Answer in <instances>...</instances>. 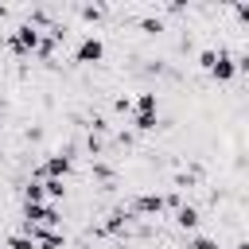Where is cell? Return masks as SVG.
<instances>
[{
  "instance_id": "6da1fadb",
  "label": "cell",
  "mask_w": 249,
  "mask_h": 249,
  "mask_svg": "<svg viewBox=\"0 0 249 249\" xmlns=\"http://www.w3.org/2000/svg\"><path fill=\"white\" fill-rule=\"evenodd\" d=\"M39 27L35 23H19L16 31H12V39H8V47L16 51V54H35V47H39Z\"/></svg>"
},
{
  "instance_id": "7a4b0ae2",
  "label": "cell",
  "mask_w": 249,
  "mask_h": 249,
  "mask_svg": "<svg viewBox=\"0 0 249 249\" xmlns=\"http://www.w3.org/2000/svg\"><path fill=\"white\" fill-rule=\"evenodd\" d=\"M23 222L43 226V230H54L62 218H58V210H54V206H47V202H27V206H23Z\"/></svg>"
},
{
  "instance_id": "3957f363",
  "label": "cell",
  "mask_w": 249,
  "mask_h": 249,
  "mask_svg": "<svg viewBox=\"0 0 249 249\" xmlns=\"http://www.w3.org/2000/svg\"><path fill=\"white\" fill-rule=\"evenodd\" d=\"M101 54H105V43H101L97 35H86V39L78 43V51H74V62L93 66V62H101Z\"/></svg>"
},
{
  "instance_id": "277c9868",
  "label": "cell",
  "mask_w": 249,
  "mask_h": 249,
  "mask_svg": "<svg viewBox=\"0 0 249 249\" xmlns=\"http://www.w3.org/2000/svg\"><path fill=\"white\" fill-rule=\"evenodd\" d=\"M70 167H74V160L58 152V156H51V160L43 163V175H47V179H66V175H70Z\"/></svg>"
},
{
  "instance_id": "5b68a950",
  "label": "cell",
  "mask_w": 249,
  "mask_h": 249,
  "mask_svg": "<svg viewBox=\"0 0 249 249\" xmlns=\"http://www.w3.org/2000/svg\"><path fill=\"white\" fill-rule=\"evenodd\" d=\"M233 74H237L233 58H230L226 51H218V58H214V66H210V78H214V82H230Z\"/></svg>"
},
{
  "instance_id": "8992f818",
  "label": "cell",
  "mask_w": 249,
  "mask_h": 249,
  "mask_svg": "<svg viewBox=\"0 0 249 249\" xmlns=\"http://www.w3.org/2000/svg\"><path fill=\"white\" fill-rule=\"evenodd\" d=\"M163 206H167V198H163V195H152V191H148V195H136V202H132L136 214H160Z\"/></svg>"
},
{
  "instance_id": "52a82bcc",
  "label": "cell",
  "mask_w": 249,
  "mask_h": 249,
  "mask_svg": "<svg viewBox=\"0 0 249 249\" xmlns=\"http://www.w3.org/2000/svg\"><path fill=\"white\" fill-rule=\"evenodd\" d=\"M175 222H179L183 230H195V226H198V210H195V206H179V214H175Z\"/></svg>"
},
{
  "instance_id": "ba28073f",
  "label": "cell",
  "mask_w": 249,
  "mask_h": 249,
  "mask_svg": "<svg viewBox=\"0 0 249 249\" xmlns=\"http://www.w3.org/2000/svg\"><path fill=\"white\" fill-rule=\"evenodd\" d=\"M43 195H47V198H62V195H66L62 179H43Z\"/></svg>"
},
{
  "instance_id": "9c48e42d",
  "label": "cell",
  "mask_w": 249,
  "mask_h": 249,
  "mask_svg": "<svg viewBox=\"0 0 249 249\" xmlns=\"http://www.w3.org/2000/svg\"><path fill=\"white\" fill-rule=\"evenodd\" d=\"M124 222H128V210H113V214L105 218V230H109V233H117Z\"/></svg>"
},
{
  "instance_id": "30bf717a",
  "label": "cell",
  "mask_w": 249,
  "mask_h": 249,
  "mask_svg": "<svg viewBox=\"0 0 249 249\" xmlns=\"http://www.w3.org/2000/svg\"><path fill=\"white\" fill-rule=\"evenodd\" d=\"M156 105H160L156 93H140V97H136V113H156Z\"/></svg>"
},
{
  "instance_id": "8fae6325",
  "label": "cell",
  "mask_w": 249,
  "mask_h": 249,
  "mask_svg": "<svg viewBox=\"0 0 249 249\" xmlns=\"http://www.w3.org/2000/svg\"><path fill=\"white\" fill-rule=\"evenodd\" d=\"M132 124H136L140 132H152V128H156V113H136V121H132Z\"/></svg>"
},
{
  "instance_id": "7c38bea8",
  "label": "cell",
  "mask_w": 249,
  "mask_h": 249,
  "mask_svg": "<svg viewBox=\"0 0 249 249\" xmlns=\"http://www.w3.org/2000/svg\"><path fill=\"white\" fill-rule=\"evenodd\" d=\"M23 198H27V202H43V198H47V195H43V183H27V187H23Z\"/></svg>"
},
{
  "instance_id": "4fadbf2b",
  "label": "cell",
  "mask_w": 249,
  "mask_h": 249,
  "mask_svg": "<svg viewBox=\"0 0 249 249\" xmlns=\"http://www.w3.org/2000/svg\"><path fill=\"white\" fill-rule=\"evenodd\" d=\"M8 249H35V241L23 237V233H12V237H8Z\"/></svg>"
},
{
  "instance_id": "5bb4252c",
  "label": "cell",
  "mask_w": 249,
  "mask_h": 249,
  "mask_svg": "<svg viewBox=\"0 0 249 249\" xmlns=\"http://www.w3.org/2000/svg\"><path fill=\"white\" fill-rule=\"evenodd\" d=\"M214 58H218V51H210V47H206V51L198 54V66H202V70L210 74V66H214Z\"/></svg>"
},
{
  "instance_id": "9a60e30c",
  "label": "cell",
  "mask_w": 249,
  "mask_h": 249,
  "mask_svg": "<svg viewBox=\"0 0 249 249\" xmlns=\"http://www.w3.org/2000/svg\"><path fill=\"white\" fill-rule=\"evenodd\" d=\"M191 249H218L214 237H191Z\"/></svg>"
},
{
  "instance_id": "2e32d148",
  "label": "cell",
  "mask_w": 249,
  "mask_h": 249,
  "mask_svg": "<svg viewBox=\"0 0 249 249\" xmlns=\"http://www.w3.org/2000/svg\"><path fill=\"white\" fill-rule=\"evenodd\" d=\"M101 12H105V8H82V16H86V19H101Z\"/></svg>"
},
{
  "instance_id": "e0dca14e",
  "label": "cell",
  "mask_w": 249,
  "mask_h": 249,
  "mask_svg": "<svg viewBox=\"0 0 249 249\" xmlns=\"http://www.w3.org/2000/svg\"><path fill=\"white\" fill-rule=\"evenodd\" d=\"M140 27H144V31H160L163 23H160V19H140Z\"/></svg>"
},
{
  "instance_id": "ac0fdd59",
  "label": "cell",
  "mask_w": 249,
  "mask_h": 249,
  "mask_svg": "<svg viewBox=\"0 0 249 249\" xmlns=\"http://www.w3.org/2000/svg\"><path fill=\"white\" fill-rule=\"evenodd\" d=\"M233 249H249V245H245V241H237V245H233Z\"/></svg>"
},
{
  "instance_id": "d6986e66",
  "label": "cell",
  "mask_w": 249,
  "mask_h": 249,
  "mask_svg": "<svg viewBox=\"0 0 249 249\" xmlns=\"http://www.w3.org/2000/svg\"><path fill=\"white\" fill-rule=\"evenodd\" d=\"M0 160H4V152H0Z\"/></svg>"
}]
</instances>
